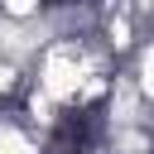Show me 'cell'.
<instances>
[{
  "instance_id": "cell-3",
  "label": "cell",
  "mask_w": 154,
  "mask_h": 154,
  "mask_svg": "<svg viewBox=\"0 0 154 154\" xmlns=\"http://www.w3.org/2000/svg\"><path fill=\"white\" fill-rule=\"evenodd\" d=\"M149 140H154V125H149Z\"/></svg>"
},
{
  "instance_id": "cell-2",
  "label": "cell",
  "mask_w": 154,
  "mask_h": 154,
  "mask_svg": "<svg viewBox=\"0 0 154 154\" xmlns=\"http://www.w3.org/2000/svg\"><path fill=\"white\" fill-rule=\"evenodd\" d=\"M130 82H135V91H140V101L154 111V38H144L135 53H130Z\"/></svg>"
},
{
  "instance_id": "cell-1",
  "label": "cell",
  "mask_w": 154,
  "mask_h": 154,
  "mask_svg": "<svg viewBox=\"0 0 154 154\" xmlns=\"http://www.w3.org/2000/svg\"><path fill=\"white\" fill-rule=\"evenodd\" d=\"M0 154H43V135H34L14 106H0Z\"/></svg>"
}]
</instances>
